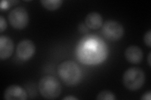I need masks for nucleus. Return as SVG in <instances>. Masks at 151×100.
Returning a JSON list of instances; mask_svg holds the SVG:
<instances>
[{"label": "nucleus", "mask_w": 151, "mask_h": 100, "mask_svg": "<svg viewBox=\"0 0 151 100\" xmlns=\"http://www.w3.org/2000/svg\"><path fill=\"white\" fill-rule=\"evenodd\" d=\"M109 54L106 42L96 35H86L76 48V55L81 63L96 65L105 61Z\"/></svg>", "instance_id": "nucleus-1"}, {"label": "nucleus", "mask_w": 151, "mask_h": 100, "mask_svg": "<svg viewBox=\"0 0 151 100\" xmlns=\"http://www.w3.org/2000/svg\"><path fill=\"white\" fill-rule=\"evenodd\" d=\"M58 74L63 82L68 87H75L81 82L82 72L79 66L73 61L67 60L58 67Z\"/></svg>", "instance_id": "nucleus-2"}, {"label": "nucleus", "mask_w": 151, "mask_h": 100, "mask_svg": "<svg viewBox=\"0 0 151 100\" xmlns=\"http://www.w3.org/2000/svg\"><path fill=\"white\" fill-rule=\"evenodd\" d=\"M38 87L42 96L47 99H54L58 98L62 90L59 80L50 75L42 77L39 81Z\"/></svg>", "instance_id": "nucleus-3"}, {"label": "nucleus", "mask_w": 151, "mask_h": 100, "mask_svg": "<svg viewBox=\"0 0 151 100\" xmlns=\"http://www.w3.org/2000/svg\"><path fill=\"white\" fill-rule=\"evenodd\" d=\"M145 74L143 70L137 68H130L123 75V83L130 91H137L142 87L145 83Z\"/></svg>", "instance_id": "nucleus-4"}, {"label": "nucleus", "mask_w": 151, "mask_h": 100, "mask_svg": "<svg viewBox=\"0 0 151 100\" xmlns=\"http://www.w3.org/2000/svg\"><path fill=\"white\" fill-rule=\"evenodd\" d=\"M8 20L13 28L21 30L27 26L29 16L24 8L17 7L9 12Z\"/></svg>", "instance_id": "nucleus-5"}, {"label": "nucleus", "mask_w": 151, "mask_h": 100, "mask_svg": "<svg viewBox=\"0 0 151 100\" xmlns=\"http://www.w3.org/2000/svg\"><path fill=\"white\" fill-rule=\"evenodd\" d=\"M102 33L106 40L116 41L124 36V29L120 23L114 20H108L103 25Z\"/></svg>", "instance_id": "nucleus-6"}, {"label": "nucleus", "mask_w": 151, "mask_h": 100, "mask_svg": "<svg viewBox=\"0 0 151 100\" xmlns=\"http://www.w3.org/2000/svg\"><path fill=\"white\" fill-rule=\"evenodd\" d=\"M35 45L32 40L25 39L18 44L16 52L19 58L23 61H27L34 56L35 52Z\"/></svg>", "instance_id": "nucleus-7"}, {"label": "nucleus", "mask_w": 151, "mask_h": 100, "mask_svg": "<svg viewBox=\"0 0 151 100\" xmlns=\"http://www.w3.org/2000/svg\"><path fill=\"white\" fill-rule=\"evenodd\" d=\"M3 98L6 100H26L28 95L25 90L17 84H12L4 90Z\"/></svg>", "instance_id": "nucleus-8"}, {"label": "nucleus", "mask_w": 151, "mask_h": 100, "mask_svg": "<svg viewBox=\"0 0 151 100\" xmlns=\"http://www.w3.org/2000/svg\"><path fill=\"white\" fill-rule=\"evenodd\" d=\"M14 50V43L10 38L1 35L0 36V58L6 60L10 57Z\"/></svg>", "instance_id": "nucleus-9"}, {"label": "nucleus", "mask_w": 151, "mask_h": 100, "mask_svg": "<svg viewBox=\"0 0 151 100\" xmlns=\"http://www.w3.org/2000/svg\"><path fill=\"white\" fill-rule=\"evenodd\" d=\"M126 60L132 64H139L143 60V51L137 46L131 45L125 50Z\"/></svg>", "instance_id": "nucleus-10"}, {"label": "nucleus", "mask_w": 151, "mask_h": 100, "mask_svg": "<svg viewBox=\"0 0 151 100\" xmlns=\"http://www.w3.org/2000/svg\"><path fill=\"white\" fill-rule=\"evenodd\" d=\"M84 24L89 29L93 30H98L103 25V18L98 13H89L85 18Z\"/></svg>", "instance_id": "nucleus-11"}, {"label": "nucleus", "mask_w": 151, "mask_h": 100, "mask_svg": "<svg viewBox=\"0 0 151 100\" xmlns=\"http://www.w3.org/2000/svg\"><path fill=\"white\" fill-rule=\"evenodd\" d=\"M42 6L49 11H55L59 9L63 3V0H42Z\"/></svg>", "instance_id": "nucleus-12"}, {"label": "nucleus", "mask_w": 151, "mask_h": 100, "mask_svg": "<svg viewBox=\"0 0 151 100\" xmlns=\"http://www.w3.org/2000/svg\"><path fill=\"white\" fill-rule=\"evenodd\" d=\"M116 99L114 94L109 90H103L97 95L98 100H115Z\"/></svg>", "instance_id": "nucleus-13"}, {"label": "nucleus", "mask_w": 151, "mask_h": 100, "mask_svg": "<svg viewBox=\"0 0 151 100\" xmlns=\"http://www.w3.org/2000/svg\"><path fill=\"white\" fill-rule=\"evenodd\" d=\"M150 36H151V30H149L148 31L146 32L144 36V43L149 48L151 47V43H150Z\"/></svg>", "instance_id": "nucleus-14"}, {"label": "nucleus", "mask_w": 151, "mask_h": 100, "mask_svg": "<svg viewBox=\"0 0 151 100\" xmlns=\"http://www.w3.org/2000/svg\"><path fill=\"white\" fill-rule=\"evenodd\" d=\"M7 28V23L3 16H0V32L3 33Z\"/></svg>", "instance_id": "nucleus-15"}, {"label": "nucleus", "mask_w": 151, "mask_h": 100, "mask_svg": "<svg viewBox=\"0 0 151 100\" xmlns=\"http://www.w3.org/2000/svg\"><path fill=\"white\" fill-rule=\"evenodd\" d=\"M78 29H79V31L81 33H83V34H86V33L89 32V28L84 23L79 24Z\"/></svg>", "instance_id": "nucleus-16"}, {"label": "nucleus", "mask_w": 151, "mask_h": 100, "mask_svg": "<svg viewBox=\"0 0 151 100\" xmlns=\"http://www.w3.org/2000/svg\"><path fill=\"white\" fill-rule=\"evenodd\" d=\"M142 100H150L151 99V92L150 91H148L147 92L145 93L140 98Z\"/></svg>", "instance_id": "nucleus-17"}, {"label": "nucleus", "mask_w": 151, "mask_h": 100, "mask_svg": "<svg viewBox=\"0 0 151 100\" xmlns=\"http://www.w3.org/2000/svg\"><path fill=\"white\" fill-rule=\"evenodd\" d=\"M76 100V99H78V98H76V97H74V96H65L64 98H63V100Z\"/></svg>", "instance_id": "nucleus-18"}, {"label": "nucleus", "mask_w": 151, "mask_h": 100, "mask_svg": "<svg viewBox=\"0 0 151 100\" xmlns=\"http://www.w3.org/2000/svg\"><path fill=\"white\" fill-rule=\"evenodd\" d=\"M150 56H151V53L150 52V53H149L148 55V57H147V61H148V64L149 65V66H150Z\"/></svg>", "instance_id": "nucleus-19"}]
</instances>
